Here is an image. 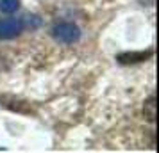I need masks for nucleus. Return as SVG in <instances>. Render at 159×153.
Segmentation results:
<instances>
[{"label": "nucleus", "instance_id": "1", "mask_svg": "<svg viewBox=\"0 0 159 153\" xmlns=\"http://www.w3.org/2000/svg\"><path fill=\"white\" fill-rule=\"evenodd\" d=\"M52 36H54V39L59 41V43L72 45V43H75V41H79L80 30H79V27L73 25V23L63 22V23L54 25V29H52Z\"/></svg>", "mask_w": 159, "mask_h": 153}, {"label": "nucleus", "instance_id": "2", "mask_svg": "<svg viewBox=\"0 0 159 153\" xmlns=\"http://www.w3.org/2000/svg\"><path fill=\"white\" fill-rule=\"evenodd\" d=\"M25 29L23 18H0V39L18 37Z\"/></svg>", "mask_w": 159, "mask_h": 153}, {"label": "nucleus", "instance_id": "3", "mask_svg": "<svg viewBox=\"0 0 159 153\" xmlns=\"http://www.w3.org/2000/svg\"><path fill=\"white\" fill-rule=\"evenodd\" d=\"M152 57V52H129V53H120L118 61L122 64H130V62H141Z\"/></svg>", "mask_w": 159, "mask_h": 153}, {"label": "nucleus", "instance_id": "4", "mask_svg": "<svg viewBox=\"0 0 159 153\" xmlns=\"http://www.w3.org/2000/svg\"><path fill=\"white\" fill-rule=\"evenodd\" d=\"M145 117H147L150 123L156 121V98H154V96H150V98L147 100V103H145Z\"/></svg>", "mask_w": 159, "mask_h": 153}, {"label": "nucleus", "instance_id": "5", "mask_svg": "<svg viewBox=\"0 0 159 153\" xmlns=\"http://www.w3.org/2000/svg\"><path fill=\"white\" fill-rule=\"evenodd\" d=\"M20 7V0H0V11L2 13H15Z\"/></svg>", "mask_w": 159, "mask_h": 153}]
</instances>
